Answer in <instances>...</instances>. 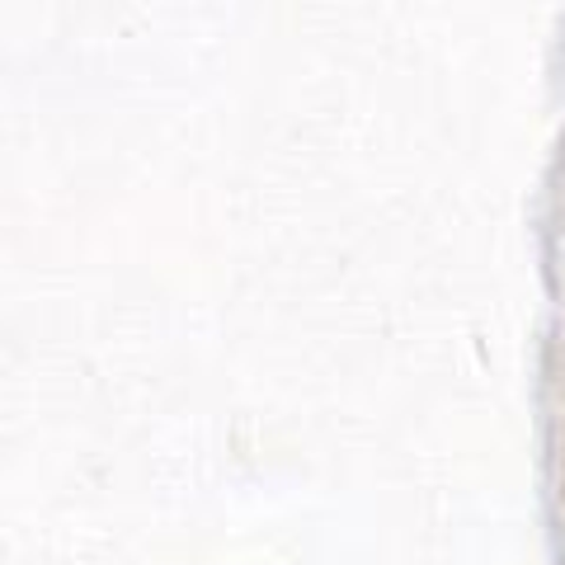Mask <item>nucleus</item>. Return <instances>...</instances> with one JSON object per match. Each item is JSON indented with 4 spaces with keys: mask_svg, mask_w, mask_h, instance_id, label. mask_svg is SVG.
Instances as JSON below:
<instances>
[]
</instances>
